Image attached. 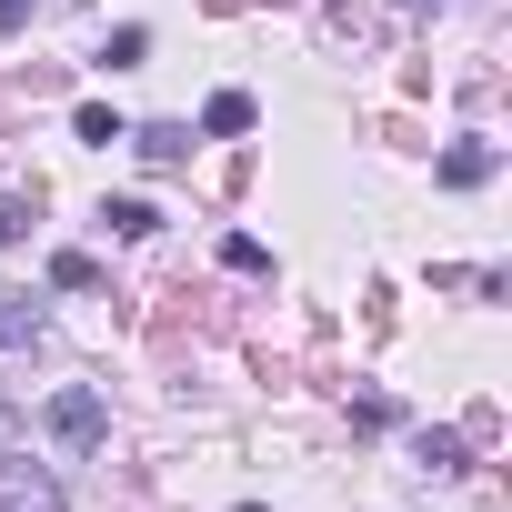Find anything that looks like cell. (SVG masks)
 <instances>
[{
	"instance_id": "obj_1",
	"label": "cell",
	"mask_w": 512,
	"mask_h": 512,
	"mask_svg": "<svg viewBox=\"0 0 512 512\" xmlns=\"http://www.w3.org/2000/svg\"><path fill=\"white\" fill-rule=\"evenodd\" d=\"M41 432H51L61 452H101V432H111V402H101L91 382H71V392H51V402H41Z\"/></svg>"
},
{
	"instance_id": "obj_2",
	"label": "cell",
	"mask_w": 512,
	"mask_h": 512,
	"mask_svg": "<svg viewBox=\"0 0 512 512\" xmlns=\"http://www.w3.org/2000/svg\"><path fill=\"white\" fill-rule=\"evenodd\" d=\"M251 121H262V111H251V91H211V101H201V131H211V141H241Z\"/></svg>"
},
{
	"instance_id": "obj_3",
	"label": "cell",
	"mask_w": 512,
	"mask_h": 512,
	"mask_svg": "<svg viewBox=\"0 0 512 512\" xmlns=\"http://www.w3.org/2000/svg\"><path fill=\"white\" fill-rule=\"evenodd\" d=\"M482 181H492V151H482V141L442 151V191H482Z\"/></svg>"
},
{
	"instance_id": "obj_4",
	"label": "cell",
	"mask_w": 512,
	"mask_h": 512,
	"mask_svg": "<svg viewBox=\"0 0 512 512\" xmlns=\"http://www.w3.org/2000/svg\"><path fill=\"white\" fill-rule=\"evenodd\" d=\"M41 342V302H0V352H31Z\"/></svg>"
},
{
	"instance_id": "obj_5",
	"label": "cell",
	"mask_w": 512,
	"mask_h": 512,
	"mask_svg": "<svg viewBox=\"0 0 512 512\" xmlns=\"http://www.w3.org/2000/svg\"><path fill=\"white\" fill-rule=\"evenodd\" d=\"M51 292H101V262L91 251H51Z\"/></svg>"
},
{
	"instance_id": "obj_6",
	"label": "cell",
	"mask_w": 512,
	"mask_h": 512,
	"mask_svg": "<svg viewBox=\"0 0 512 512\" xmlns=\"http://www.w3.org/2000/svg\"><path fill=\"white\" fill-rule=\"evenodd\" d=\"M101 221H111L121 241H141V231H161V211H151V201H131V191H121V201H101Z\"/></svg>"
},
{
	"instance_id": "obj_7",
	"label": "cell",
	"mask_w": 512,
	"mask_h": 512,
	"mask_svg": "<svg viewBox=\"0 0 512 512\" xmlns=\"http://www.w3.org/2000/svg\"><path fill=\"white\" fill-rule=\"evenodd\" d=\"M141 51H151V31H141V21H121V31H111V41H101V71H131V61H141Z\"/></svg>"
},
{
	"instance_id": "obj_8",
	"label": "cell",
	"mask_w": 512,
	"mask_h": 512,
	"mask_svg": "<svg viewBox=\"0 0 512 512\" xmlns=\"http://www.w3.org/2000/svg\"><path fill=\"white\" fill-rule=\"evenodd\" d=\"M0 512H61L51 482H0Z\"/></svg>"
},
{
	"instance_id": "obj_9",
	"label": "cell",
	"mask_w": 512,
	"mask_h": 512,
	"mask_svg": "<svg viewBox=\"0 0 512 512\" xmlns=\"http://www.w3.org/2000/svg\"><path fill=\"white\" fill-rule=\"evenodd\" d=\"M121 131H131V121H121V111H111V101H91V111H81V141H101V151H111V141H121Z\"/></svg>"
},
{
	"instance_id": "obj_10",
	"label": "cell",
	"mask_w": 512,
	"mask_h": 512,
	"mask_svg": "<svg viewBox=\"0 0 512 512\" xmlns=\"http://www.w3.org/2000/svg\"><path fill=\"white\" fill-rule=\"evenodd\" d=\"M121 141H131L141 161H181V141H191V131H121Z\"/></svg>"
},
{
	"instance_id": "obj_11",
	"label": "cell",
	"mask_w": 512,
	"mask_h": 512,
	"mask_svg": "<svg viewBox=\"0 0 512 512\" xmlns=\"http://www.w3.org/2000/svg\"><path fill=\"white\" fill-rule=\"evenodd\" d=\"M422 462L432 472H462V432H422Z\"/></svg>"
},
{
	"instance_id": "obj_12",
	"label": "cell",
	"mask_w": 512,
	"mask_h": 512,
	"mask_svg": "<svg viewBox=\"0 0 512 512\" xmlns=\"http://www.w3.org/2000/svg\"><path fill=\"white\" fill-rule=\"evenodd\" d=\"M31 221H41V201H0V241H31Z\"/></svg>"
},
{
	"instance_id": "obj_13",
	"label": "cell",
	"mask_w": 512,
	"mask_h": 512,
	"mask_svg": "<svg viewBox=\"0 0 512 512\" xmlns=\"http://www.w3.org/2000/svg\"><path fill=\"white\" fill-rule=\"evenodd\" d=\"M31 11H41V0H0V31H21V21H31Z\"/></svg>"
}]
</instances>
